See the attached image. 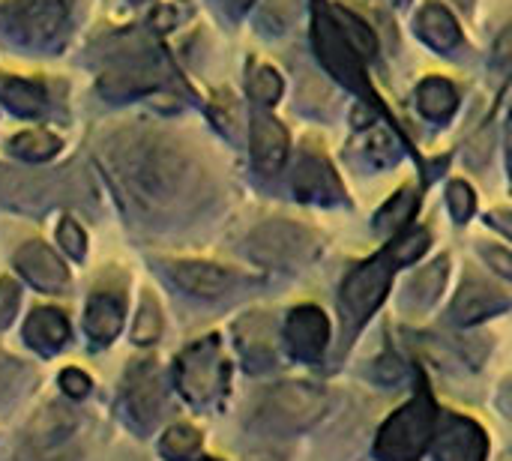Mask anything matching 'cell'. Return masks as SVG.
Here are the masks:
<instances>
[{
	"label": "cell",
	"mask_w": 512,
	"mask_h": 461,
	"mask_svg": "<svg viewBox=\"0 0 512 461\" xmlns=\"http://www.w3.org/2000/svg\"><path fill=\"white\" fill-rule=\"evenodd\" d=\"M105 165L123 201L144 213L171 204L183 189L189 171L186 159L168 141H156V138H135V141L114 144V150L105 156Z\"/></svg>",
	"instance_id": "6da1fadb"
},
{
	"label": "cell",
	"mask_w": 512,
	"mask_h": 461,
	"mask_svg": "<svg viewBox=\"0 0 512 461\" xmlns=\"http://www.w3.org/2000/svg\"><path fill=\"white\" fill-rule=\"evenodd\" d=\"M435 402L426 387H420L417 399H411L402 411H396L381 435H378V459L381 461H417L435 435Z\"/></svg>",
	"instance_id": "7a4b0ae2"
},
{
	"label": "cell",
	"mask_w": 512,
	"mask_h": 461,
	"mask_svg": "<svg viewBox=\"0 0 512 461\" xmlns=\"http://www.w3.org/2000/svg\"><path fill=\"white\" fill-rule=\"evenodd\" d=\"M246 249L255 261L270 264V267H303L315 261V255L321 252V240L303 225L276 219V222L261 225L249 237Z\"/></svg>",
	"instance_id": "3957f363"
},
{
	"label": "cell",
	"mask_w": 512,
	"mask_h": 461,
	"mask_svg": "<svg viewBox=\"0 0 512 461\" xmlns=\"http://www.w3.org/2000/svg\"><path fill=\"white\" fill-rule=\"evenodd\" d=\"M330 408L324 390L312 384H279L267 393L261 417L276 429H309Z\"/></svg>",
	"instance_id": "277c9868"
},
{
	"label": "cell",
	"mask_w": 512,
	"mask_h": 461,
	"mask_svg": "<svg viewBox=\"0 0 512 461\" xmlns=\"http://www.w3.org/2000/svg\"><path fill=\"white\" fill-rule=\"evenodd\" d=\"M0 15L6 30L24 42H48L63 30L69 0H6Z\"/></svg>",
	"instance_id": "5b68a950"
},
{
	"label": "cell",
	"mask_w": 512,
	"mask_h": 461,
	"mask_svg": "<svg viewBox=\"0 0 512 461\" xmlns=\"http://www.w3.org/2000/svg\"><path fill=\"white\" fill-rule=\"evenodd\" d=\"M393 270H396V261L390 252L372 258L369 264L357 267L345 285H342V306L348 309L351 321H366L387 297L390 291V279H393Z\"/></svg>",
	"instance_id": "8992f818"
},
{
	"label": "cell",
	"mask_w": 512,
	"mask_h": 461,
	"mask_svg": "<svg viewBox=\"0 0 512 461\" xmlns=\"http://www.w3.org/2000/svg\"><path fill=\"white\" fill-rule=\"evenodd\" d=\"M225 372L228 366L222 363V354H219V342L216 336L192 345L180 363H177V384L183 390L186 399L192 402H207L219 393L222 381H225Z\"/></svg>",
	"instance_id": "52a82bcc"
},
{
	"label": "cell",
	"mask_w": 512,
	"mask_h": 461,
	"mask_svg": "<svg viewBox=\"0 0 512 461\" xmlns=\"http://www.w3.org/2000/svg\"><path fill=\"white\" fill-rule=\"evenodd\" d=\"M486 450H489L486 432L474 420H462V417H447L435 441L438 461H486Z\"/></svg>",
	"instance_id": "ba28073f"
},
{
	"label": "cell",
	"mask_w": 512,
	"mask_h": 461,
	"mask_svg": "<svg viewBox=\"0 0 512 461\" xmlns=\"http://www.w3.org/2000/svg\"><path fill=\"white\" fill-rule=\"evenodd\" d=\"M285 336H288V345H291V354L297 360H318L327 348V336H330V327H327V318L321 309L315 306H300L288 315V327H285Z\"/></svg>",
	"instance_id": "9c48e42d"
},
{
	"label": "cell",
	"mask_w": 512,
	"mask_h": 461,
	"mask_svg": "<svg viewBox=\"0 0 512 461\" xmlns=\"http://www.w3.org/2000/svg\"><path fill=\"white\" fill-rule=\"evenodd\" d=\"M15 267L24 273V279L30 285H36L42 291H60L66 285V279H69L66 264L45 243H39V240H33V243H27V246L18 249Z\"/></svg>",
	"instance_id": "30bf717a"
},
{
	"label": "cell",
	"mask_w": 512,
	"mask_h": 461,
	"mask_svg": "<svg viewBox=\"0 0 512 461\" xmlns=\"http://www.w3.org/2000/svg\"><path fill=\"white\" fill-rule=\"evenodd\" d=\"M237 348L243 354L246 369L264 372L276 360V342H273V324L267 315H246L237 324Z\"/></svg>",
	"instance_id": "8fae6325"
},
{
	"label": "cell",
	"mask_w": 512,
	"mask_h": 461,
	"mask_svg": "<svg viewBox=\"0 0 512 461\" xmlns=\"http://www.w3.org/2000/svg\"><path fill=\"white\" fill-rule=\"evenodd\" d=\"M126 408L129 414L141 423V426H150L162 408V384H159V372L156 366L147 360V363H138L132 372H129V381H126Z\"/></svg>",
	"instance_id": "7c38bea8"
},
{
	"label": "cell",
	"mask_w": 512,
	"mask_h": 461,
	"mask_svg": "<svg viewBox=\"0 0 512 461\" xmlns=\"http://www.w3.org/2000/svg\"><path fill=\"white\" fill-rule=\"evenodd\" d=\"M174 282L195 294V297H204V300H213V297H222L231 291L234 285V276L216 264H207V261H177V264H168Z\"/></svg>",
	"instance_id": "4fadbf2b"
},
{
	"label": "cell",
	"mask_w": 512,
	"mask_h": 461,
	"mask_svg": "<svg viewBox=\"0 0 512 461\" xmlns=\"http://www.w3.org/2000/svg\"><path fill=\"white\" fill-rule=\"evenodd\" d=\"M285 156H288L285 129L270 114H255L252 117V159L258 171L276 174L285 165Z\"/></svg>",
	"instance_id": "5bb4252c"
},
{
	"label": "cell",
	"mask_w": 512,
	"mask_h": 461,
	"mask_svg": "<svg viewBox=\"0 0 512 461\" xmlns=\"http://www.w3.org/2000/svg\"><path fill=\"white\" fill-rule=\"evenodd\" d=\"M507 309V297L498 294L495 288L489 285H480V282H465L456 303H453V321L456 324H477V321H486L498 312Z\"/></svg>",
	"instance_id": "9a60e30c"
},
{
	"label": "cell",
	"mask_w": 512,
	"mask_h": 461,
	"mask_svg": "<svg viewBox=\"0 0 512 461\" xmlns=\"http://www.w3.org/2000/svg\"><path fill=\"white\" fill-rule=\"evenodd\" d=\"M24 339L39 348V351H54L60 348L66 339H69V321L63 312L57 309H36L30 318H27V327H24Z\"/></svg>",
	"instance_id": "2e32d148"
},
{
	"label": "cell",
	"mask_w": 512,
	"mask_h": 461,
	"mask_svg": "<svg viewBox=\"0 0 512 461\" xmlns=\"http://www.w3.org/2000/svg\"><path fill=\"white\" fill-rule=\"evenodd\" d=\"M294 192L303 201H333L339 195L336 177L324 159H303L294 174Z\"/></svg>",
	"instance_id": "e0dca14e"
},
{
	"label": "cell",
	"mask_w": 512,
	"mask_h": 461,
	"mask_svg": "<svg viewBox=\"0 0 512 461\" xmlns=\"http://www.w3.org/2000/svg\"><path fill=\"white\" fill-rule=\"evenodd\" d=\"M120 324H123V306H120V300L105 297V294L90 300L84 327H87V336L96 345H108L120 333Z\"/></svg>",
	"instance_id": "ac0fdd59"
},
{
	"label": "cell",
	"mask_w": 512,
	"mask_h": 461,
	"mask_svg": "<svg viewBox=\"0 0 512 461\" xmlns=\"http://www.w3.org/2000/svg\"><path fill=\"white\" fill-rule=\"evenodd\" d=\"M417 30H420V36H423L429 45H435V48H441V51L456 48L459 39H462V30H459L456 18H453L447 9H441V6H426V9L420 12V18H417Z\"/></svg>",
	"instance_id": "d6986e66"
},
{
	"label": "cell",
	"mask_w": 512,
	"mask_h": 461,
	"mask_svg": "<svg viewBox=\"0 0 512 461\" xmlns=\"http://www.w3.org/2000/svg\"><path fill=\"white\" fill-rule=\"evenodd\" d=\"M0 99L15 114H24V117H36L48 102V96H45V90L39 84L24 81V78H9V75L0 78Z\"/></svg>",
	"instance_id": "ffe728a7"
},
{
	"label": "cell",
	"mask_w": 512,
	"mask_h": 461,
	"mask_svg": "<svg viewBox=\"0 0 512 461\" xmlns=\"http://www.w3.org/2000/svg\"><path fill=\"white\" fill-rule=\"evenodd\" d=\"M417 102H420V111L429 117V120H447L456 105H459V96L453 90V84L447 78H426L417 90Z\"/></svg>",
	"instance_id": "44dd1931"
},
{
	"label": "cell",
	"mask_w": 512,
	"mask_h": 461,
	"mask_svg": "<svg viewBox=\"0 0 512 461\" xmlns=\"http://www.w3.org/2000/svg\"><path fill=\"white\" fill-rule=\"evenodd\" d=\"M414 210H417V192H414V189H402V192H396V195L384 204V210L375 216V228L384 231V234L399 231V228H405V225L411 222Z\"/></svg>",
	"instance_id": "7402d4cb"
},
{
	"label": "cell",
	"mask_w": 512,
	"mask_h": 461,
	"mask_svg": "<svg viewBox=\"0 0 512 461\" xmlns=\"http://www.w3.org/2000/svg\"><path fill=\"white\" fill-rule=\"evenodd\" d=\"M60 147L63 141L51 132H21L9 144V150L21 159H51L54 153H60Z\"/></svg>",
	"instance_id": "603a6c76"
},
{
	"label": "cell",
	"mask_w": 512,
	"mask_h": 461,
	"mask_svg": "<svg viewBox=\"0 0 512 461\" xmlns=\"http://www.w3.org/2000/svg\"><path fill=\"white\" fill-rule=\"evenodd\" d=\"M444 279H447V261L441 258V261L429 264V267L417 276V282H411V288H408V300H411V303H417V306H429V303H435V297H438V294H441V288H444Z\"/></svg>",
	"instance_id": "cb8c5ba5"
},
{
	"label": "cell",
	"mask_w": 512,
	"mask_h": 461,
	"mask_svg": "<svg viewBox=\"0 0 512 461\" xmlns=\"http://www.w3.org/2000/svg\"><path fill=\"white\" fill-rule=\"evenodd\" d=\"M201 447V435L192 426H171L162 438V456L168 461H186Z\"/></svg>",
	"instance_id": "d4e9b609"
},
{
	"label": "cell",
	"mask_w": 512,
	"mask_h": 461,
	"mask_svg": "<svg viewBox=\"0 0 512 461\" xmlns=\"http://www.w3.org/2000/svg\"><path fill=\"white\" fill-rule=\"evenodd\" d=\"M333 21L339 24V30L345 33V39L354 45L357 54H375V36H372V30H369L354 12L336 9V12H333Z\"/></svg>",
	"instance_id": "484cf974"
},
{
	"label": "cell",
	"mask_w": 512,
	"mask_h": 461,
	"mask_svg": "<svg viewBox=\"0 0 512 461\" xmlns=\"http://www.w3.org/2000/svg\"><path fill=\"white\" fill-rule=\"evenodd\" d=\"M162 333V315H159V306L153 303L150 294H144V303H141V312H138V321H135V342L138 345H153Z\"/></svg>",
	"instance_id": "4316f807"
},
{
	"label": "cell",
	"mask_w": 512,
	"mask_h": 461,
	"mask_svg": "<svg viewBox=\"0 0 512 461\" xmlns=\"http://www.w3.org/2000/svg\"><path fill=\"white\" fill-rule=\"evenodd\" d=\"M279 93H282V78L270 66L255 69V75H252V96L258 102H264V105H273L279 99Z\"/></svg>",
	"instance_id": "83f0119b"
},
{
	"label": "cell",
	"mask_w": 512,
	"mask_h": 461,
	"mask_svg": "<svg viewBox=\"0 0 512 461\" xmlns=\"http://www.w3.org/2000/svg\"><path fill=\"white\" fill-rule=\"evenodd\" d=\"M447 201H450V210H453L456 222L471 219V213H474V192L468 189V183L453 180L450 189H447Z\"/></svg>",
	"instance_id": "f1b7e54d"
},
{
	"label": "cell",
	"mask_w": 512,
	"mask_h": 461,
	"mask_svg": "<svg viewBox=\"0 0 512 461\" xmlns=\"http://www.w3.org/2000/svg\"><path fill=\"white\" fill-rule=\"evenodd\" d=\"M366 153H369L375 162H381V165L396 162V144H393V138H390L384 129L369 132V138H366Z\"/></svg>",
	"instance_id": "f546056e"
},
{
	"label": "cell",
	"mask_w": 512,
	"mask_h": 461,
	"mask_svg": "<svg viewBox=\"0 0 512 461\" xmlns=\"http://www.w3.org/2000/svg\"><path fill=\"white\" fill-rule=\"evenodd\" d=\"M426 246H429V234L426 231H417V234H408L390 255H393V261H396V267H402V264H408V261H414L417 255H423L426 252Z\"/></svg>",
	"instance_id": "4dcf8cb0"
},
{
	"label": "cell",
	"mask_w": 512,
	"mask_h": 461,
	"mask_svg": "<svg viewBox=\"0 0 512 461\" xmlns=\"http://www.w3.org/2000/svg\"><path fill=\"white\" fill-rule=\"evenodd\" d=\"M60 246L72 255V258H84V249H87V240H84V231L72 222V219H63L60 222Z\"/></svg>",
	"instance_id": "1f68e13d"
},
{
	"label": "cell",
	"mask_w": 512,
	"mask_h": 461,
	"mask_svg": "<svg viewBox=\"0 0 512 461\" xmlns=\"http://www.w3.org/2000/svg\"><path fill=\"white\" fill-rule=\"evenodd\" d=\"M15 309H18V282L0 279V327H6L15 318Z\"/></svg>",
	"instance_id": "d6a6232c"
},
{
	"label": "cell",
	"mask_w": 512,
	"mask_h": 461,
	"mask_svg": "<svg viewBox=\"0 0 512 461\" xmlns=\"http://www.w3.org/2000/svg\"><path fill=\"white\" fill-rule=\"evenodd\" d=\"M60 387H63V393H69L72 399H84V396L90 393V378H87L84 372H78V369H66V372L60 375Z\"/></svg>",
	"instance_id": "836d02e7"
},
{
	"label": "cell",
	"mask_w": 512,
	"mask_h": 461,
	"mask_svg": "<svg viewBox=\"0 0 512 461\" xmlns=\"http://www.w3.org/2000/svg\"><path fill=\"white\" fill-rule=\"evenodd\" d=\"M483 258L489 261L492 270H498L501 276L512 279V255L507 249H501V246H483Z\"/></svg>",
	"instance_id": "e575fe53"
},
{
	"label": "cell",
	"mask_w": 512,
	"mask_h": 461,
	"mask_svg": "<svg viewBox=\"0 0 512 461\" xmlns=\"http://www.w3.org/2000/svg\"><path fill=\"white\" fill-rule=\"evenodd\" d=\"M495 63L501 69L512 72V21L498 33V39H495Z\"/></svg>",
	"instance_id": "d590c367"
},
{
	"label": "cell",
	"mask_w": 512,
	"mask_h": 461,
	"mask_svg": "<svg viewBox=\"0 0 512 461\" xmlns=\"http://www.w3.org/2000/svg\"><path fill=\"white\" fill-rule=\"evenodd\" d=\"M489 222H492L495 228H501L507 237H512V210H498V213H492Z\"/></svg>",
	"instance_id": "8d00e7d4"
},
{
	"label": "cell",
	"mask_w": 512,
	"mask_h": 461,
	"mask_svg": "<svg viewBox=\"0 0 512 461\" xmlns=\"http://www.w3.org/2000/svg\"><path fill=\"white\" fill-rule=\"evenodd\" d=\"M246 461H282L276 453H270V450H255V453H249Z\"/></svg>",
	"instance_id": "74e56055"
},
{
	"label": "cell",
	"mask_w": 512,
	"mask_h": 461,
	"mask_svg": "<svg viewBox=\"0 0 512 461\" xmlns=\"http://www.w3.org/2000/svg\"><path fill=\"white\" fill-rule=\"evenodd\" d=\"M507 150H510V174H512V117L507 123Z\"/></svg>",
	"instance_id": "f35d334b"
},
{
	"label": "cell",
	"mask_w": 512,
	"mask_h": 461,
	"mask_svg": "<svg viewBox=\"0 0 512 461\" xmlns=\"http://www.w3.org/2000/svg\"><path fill=\"white\" fill-rule=\"evenodd\" d=\"M456 3H459V6H465V9H471V6H474V0H456Z\"/></svg>",
	"instance_id": "ab89813d"
},
{
	"label": "cell",
	"mask_w": 512,
	"mask_h": 461,
	"mask_svg": "<svg viewBox=\"0 0 512 461\" xmlns=\"http://www.w3.org/2000/svg\"><path fill=\"white\" fill-rule=\"evenodd\" d=\"M246 3H249V0H234V6H237V9H243Z\"/></svg>",
	"instance_id": "60d3db41"
},
{
	"label": "cell",
	"mask_w": 512,
	"mask_h": 461,
	"mask_svg": "<svg viewBox=\"0 0 512 461\" xmlns=\"http://www.w3.org/2000/svg\"><path fill=\"white\" fill-rule=\"evenodd\" d=\"M201 461H216V459H201Z\"/></svg>",
	"instance_id": "b9f144b4"
}]
</instances>
